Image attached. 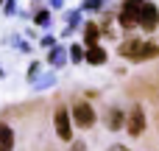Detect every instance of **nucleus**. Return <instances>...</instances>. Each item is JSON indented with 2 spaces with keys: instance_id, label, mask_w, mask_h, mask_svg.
Wrapping results in <instances>:
<instances>
[{
  "instance_id": "f257e3e1",
  "label": "nucleus",
  "mask_w": 159,
  "mask_h": 151,
  "mask_svg": "<svg viewBox=\"0 0 159 151\" xmlns=\"http://www.w3.org/2000/svg\"><path fill=\"white\" fill-rule=\"evenodd\" d=\"M117 53L123 56V59H129V62H148V59H157L159 56V45L157 42H151V39H126L120 48H117Z\"/></svg>"
},
{
  "instance_id": "f03ea898",
  "label": "nucleus",
  "mask_w": 159,
  "mask_h": 151,
  "mask_svg": "<svg viewBox=\"0 0 159 151\" xmlns=\"http://www.w3.org/2000/svg\"><path fill=\"white\" fill-rule=\"evenodd\" d=\"M70 118H73V123H75L78 129H92V126H95V120H98V112L92 109V104L78 101V104L70 109Z\"/></svg>"
},
{
  "instance_id": "7ed1b4c3",
  "label": "nucleus",
  "mask_w": 159,
  "mask_h": 151,
  "mask_svg": "<svg viewBox=\"0 0 159 151\" xmlns=\"http://www.w3.org/2000/svg\"><path fill=\"white\" fill-rule=\"evenodd\" d=\"M145 0H123L120 11H117V20L123 28H137L140 25V8H143Z\"/></svg>"
},
{
  "instance_id": "20e7f679",
  "label": "nucleus",
  "mask_w": 159,
  "mask_h": 151,
  "mask_svg": "<svg viewBox=\"0 0 159 151\" xmlns=\"http://www.w3.org/2000/svg\"><path fill=\"white\" fill-rule=\"evenodd\" d=\"M53 129H56L59 140H64V143L73 140V118H70V109H64V106L56 109V115H53Z\"/></svg>"
},
{
  "instance_id": "39448f33",
  "label": "nucleus",
  "mask_w": 159,
  "mask_h": 151,
  "mask_svg": "<svg viewBox=\"0 0 159 151\" xmlns=\"http://www.w3.org/2000/svg\"><path fill=\"white\" fill-rule=\"evenodd\" d=\"M145 126H148L145 109H143V106H134V109L126 115V132H129L131 137H140V134H145Z\"/></svg>"
},
{
  "instance_id": "423d86ee",
  "label": "nucleus",
  "mask_w": 159,
  "mask_h": 151,
  "mask_svg": "<svg viewBox=\"0 0 159 151\" xmlns=\"http://www.w3.org/2000/svg\"><path fill=\"white\" fill-rule=\"evenodd\" d=\"M157 25H159V6L145 0L143 8H140V28L151 34V31H157Z\"/></svg>"
},
{
  "instance_id": "0eeeda50",
  "label": "nucleus",
  "mask_w": 159,
  "mask_h": 151,
  "mask_svg": "<svg viewBox=\"0 0 159 151\" xmlns=\"http://www.w3.org/2000/svg\"><path fill=\"white\" fill-rule=\"evenodd\" d=\"M106 59H109V53H106V48H103L101 42L92 45V48H87V53H84V64H92V67L106 64Z\"/></svg>"
},
{
  "instance_id": "6e6552de",
  "label": "nucleus",
  "mask_w": 159,
  "mask_h": 151,
  "mask_svg": "<svg viewBox=\"0 0 159 151\" xmlns=\"http://www.w3.org/2000/svg\"><path fill=\"white\" fill-rule=\"evenodd\" d=\"M67 59H70V53H67V48H61V45H53V48L48 50V64H50L53 70H61V67L67 64Z\"/></svg>"
},
{
  "instance_id": "1a4fd4ad",
  "label": "nucleus",
  "mask_w": 159,
  "mask_h": 151,
  "mask_svg": "<svg viewBox=\"0 0 159 151\" xmlns=\"http://www.w3.org/2000/svg\"><path fill=\"white\" fill-rule=\"evenodd\" d=\"M106 126H109V132H120V129L126 126V112L117 109V106H112V109L106 112Z\"/></svg>"
},
{
  "instance_id": "9d476101",
  "label": "nucleus",
  "mask_w": 159,
  "mask_h": 151,
  "mask_svg": "<svg viewBox=\"0 0 159 151\" xmlns=\"http://www.w3.org/2000/svg\"><path fill=\"white\" fill-rule=\"evenodd\" d=\"M81 28H84V48H92V45H98V39H101V28H98V22L87 20Z\"/></svg>"
},
{
  "instance_id": "9b49d317",
  "label": "nucleus",
  "mask_w": 159,
  "mask_h": 151,
  "mask_svg": "<svg viewBox=\"0 0 159 151\" xmlns=\"http://www.w3.org/2000/svg\"><path fill=\"white\" fill-rule=\"evenodd\" d=\"M0 151H14V129L0 123Z\"/></svg>"
},
{
  "instance_id": "f8f14e48",
  "label": "nucleus",
  "mask_w": 159,
  "mask_h": 151,
  "mask_svg": "<svg viewBox=\"0 0 159 151\" xmlns=\"http://www.w3.org/2000/svg\"><path fill=\"white\" fill-rule=\"evenodd\" d=\"M81 14H84L81 8H75V11H70V14H67V22H64V31H61L64 36H70L78 25H84V22H81Z\"/></svg>"
},
{
  "instance_id": "ddd939ff",
  "label": "nucleus",
  "mask_w": 159,
  "mask_h": 151,
  "mask_svg": "<svg viewBox=\"0 0 159 151\" xmlns=\"http://www.w3.org/2000/svg\"><path fill=\"white\" fill-rule=\"evenodd\" d=\"M31 84H34V90H50V87L56 84V73H42V76H36Z\"/></svg>"
},
{
  "instance_id": "4468645a",
  "label": "nucleus",
  "mask_w": 159,
  "mask_h": 151,
  "mask_svg": "<svg viewBox=\"0 0 159 151\" xmlns=\"http://www.w3.org/2000/svg\"><path fill=\"white\" fill-rule=\"evenodd\" d=\"M50 22H53L50 8H39V11L34 14V25H39V28H50Z\"/></svg>"
},
{
  "instance_id": "2eb2a0df",
  "label": "nucleus",
  "mask_w": 159,
  "mask_h": 151,
  "mask_svg": "<svg viewBox=\"0 0 159 151\" xmlns=\"http://www.w3.org/2000/svg\"><path fill=\"white\" fill-rule=\"evenodd\" d=\"M67 53H70V62H73V64H84V53H87V48H84V45H70Z\"/></svg>"
},
{
  "instance_id": "dca6fc26",
  "label": "nucleus",
  "mask_w": 159,
  "mask_h": 151,
  "mask_svg": "<svg viewBox=\"0 0 159 151\" xmlns=\"http://www.w3.org/2000/svg\"><path fill=\"white\" fill-rule=\"evenodd\" d=\"M103 6H106V0H84V3H81V11H92V14H95V11H101Z\"/></svg>"
},
{
  "instance_id": "f3484780",
  "label": "nucleus",
  "mask_w": 159,
  "mask_h": 151,
  "mask_svg": "<svg viewBox=\"0 0 159 151\" xmlns=\"http://www.w3.org/2000/svg\"><path fill=\"white\" fill-rule=\"evenodd\" d=\"M53 45H59V39H56V36H50V34H45V36L39 39V48H45V50H50Z\"/></svg>"
},
{
  "instance_id": "a211bd4d",
  "label": "nucleus",
  "mask_w": 159,
  "mask_h": 151,
  "mask_svg": "<svg viewBox=\"0 0 159 151\" xmlns=\"http://www.w3.org/2000/svg\"><path fill=\"white\" fill-rule=\"evenodd\" d=\"M39 70H42V62H31V67H28V81H34V78L39 76Z\"/></svg>"
},
{
  "instance_id": "6ab92c4d",
  "label": "nucleus",
  "mask_w": 159,
  "mask_h": 151,
  "mask_svg": "<svg viewBox=\"0 0 159 151\" xmlns=\"http://www.w3.org/2000/svg\"><path fill=\"white\" fill-rule=\"evenodd\" d=\"M3 14H17V0H3Z\"/></svg>"
},
{
  "instance_id": "aec40b11",
  "label": "nucleus",
  "mask_w": 159,
  "mask_h": 151,
  "mask_svg": "<svg viewBox=\"0 0 159 151\" xmlns=\"http://www.w3.org/2000/svg\"><path fill=\"white\" fill-rule=\"evenodd\" d=\"M70 151H87V143H84V140H73Z\"/></svg>"
},
{
  "instance_id": "412c9836",
  "label": "nucleus",
  "mask_w": 159,
  "mask_h": 151,
  "mask_svg": "<svg viewBox=\"0 0 159 151\" xmlns=\"http://www.w3.org/2000/svg\"><path fill=\"white\" fill-rule=\"evenodd\" d=\"M50 8H64V0H48Z\"/></svg>"
},
{
  "instance_id": "4be33fe9",
  "label": "nucleus",
  "mask_w": 159,
  "mask_h": 151,
  "mask_svg": "<svg viewBox=\"0 0 159 151\" xmlns=\"http://www.w3.org/2000/svg\"><path fill=\"white\" fill-rule=\"evenodd\" d=\"M106 151H129V146H120V143H115V146H109Z\"/></svg>"
},
{
  "instance_id": "5701e85b",
  "label": "nucleus",
  "mask_w": 159,
  "mask_h": 151,
  "mask_svg": "<svg viewBox=\"0 0 159 151\" xmlns=\"http://www.w3.org/2000/svg\"><path fill=\"white\" fill-rule=\"evenodd\" d=\"M0 78H3V67H0Z\"/></svg>"
},
{
  "instance_id": "b1692460",
  "label": "nucleus",
  "mask_w": 159,
  "mask_h": 151,
  "mask_svg": "<svg viewBox=\"0 0 159 151\" xmlns=\"http://www.w3.org/2000/svg\"><path fill=\"white\" fill-rule=\"evenodd\" d=\"M0 6H3V0H0Z\"/></svg>"
}]
</instances>
